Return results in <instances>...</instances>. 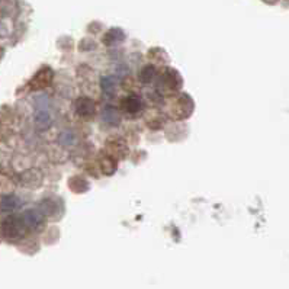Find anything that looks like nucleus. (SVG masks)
Masks as SVG:
<instances>
[{
  "mask_svg": "<svg viewBox=\"0 0 289 289\" xmlns=\"http://www.w3.org/2000/svg\"><path fill=\"white\" fill-rule=\"evenodd\" d=\"M144 108L143 103V99L137 95H128L122 99V109L125 111L126 114L129 115H135V114H140Z\"/></svg>",
  "mask_w": 289,
  "mask_h": 289,
  "instance_id": "5",
  "label": "nucleus"
},
{
  "mask_svg": "<svg viewBox=\"0 0 289 289\" xmlns=\"http://www.w3.org/2000/svg\"><path fill=\"white\" fill-rule=\"evenodd\" d=\"M102 119H103L105 124L111 126H116L121 122L119 112L116 111V108L111 105H106L105 108H103V111H102Z\"/></svg>",
  "mask_w": 289,
  "mask_h": 289,
  "instance_id": "7",
  "label": "nucleus"
},
{
  "mask_svg": "<svg viewBox=\"0 0 289 289\" xmlns=\"http://www.w3.org/2000/svg\"><path fill=\"white\" fill-rule=\"evenodd\" d=\"M20 217L25 222L27 228L31 231H38L45 224V215L38 209H28L23 214H20Z\"/></svg>",
  "mask_w": 289,
  "mask_h": 289,
  "instance_id": "3",
  "label": "nucleus"
},
{
  "mask_svg": "<svg viewBox=\"0 0 289 289\" xmlns=\"http://www.w3.org/2000/svg\"><path fill=\"white\" fill-rule=\"evenodd\" d=\"M155 77V68L153 66H147L141 70L140 73V80L144 83V85H148L153 82V78Z\"/></svg>",
  "mask_w": 289,
  "mask_h": 289,
  "instance_id": "11",
  "label": "nucleus"
},
{
  "mask_svg": "<svg viewBox=\"0 0 289 289\" xmlns=\"http://www.w3.org/2000/svg\"><path fill=\"white\" fill-rule=\"evenodd\" d=\"M22 205H23V202H22L20 198L15 196V195H6L0 201V209L3 212H13L20 209Z\"/></svg>",
  "mask_w": 289,
  "mask_h": 289,
  "instance_id": "6",
  "label": "nucleus"
},
{
  "mask_svg": "<svg viewBox=\"0 0 289 289\" xmlns=\"http://www.w3.org/2000/svg\"><path fill=\"white\" fill-rule=\"evenodd\" d=\"M27 231H28V228L20 215H9L5 221L2 222V234L6 240H20L27 234Z\"/></svg>",
  "mask_w": 289,
  "mask_h": 289,
  "instance_id": "2",
  "label": "nucleus"
},
{
  "mask_svg": "<svg viewBox=\"0 0 289 289\" xmlns=\"http://www.w3.org/2000/svg\"><path fill=\"white\" fill-rule=\"evenodd\" d=\"M34 105H35V125L39 131H47L51 128L54 118H52V112H51V100L49 97L42 93L38 95L34 99Z\"/></svg>",
  "mask_w": 289,
  "mask_h": 289,
  "instance_id": "1",
  "label": "nucleus"
},
{
  "mask_svg": "<svg viewBox=\"0 0 289 289\" xmlns=\"http://www.w3.org/2000/svg\"><path fill=\"white\" fill-rule=\"evenodd\" d=\"M125 38V34L121 31V29H111V31H108L105 35V38H103V42H105L106 45H115V44H119L121 41H124Z\"/></svg>",
  "mask_w": 289,
  "mask_h": 289,
  "instance_id": "8",
  "label": "nucleus"
},
{
  "mask_svg": "<svg viewBox=\"0 0 289 289\" xmlns=\"http://www.w3.org/2000/svg\"><path fill=\"white\" fill-rule=\"evenodd\" d=\"M57 141H58V144L61 145V147L68 148V147H73V145L76 144L77 138H76V134H74L71 129H64L61 134L58 135Z\"/></svg>",
  "mask_w": 289,
  "mask_h": 289,
  "instance_id": "9",
  "label": "nucleus"
},
{
  "mask_svg": "<svg viewBox=\"0 0 289 289\" xmlns=\"http://www.w3.org/2000/svg\"><path fill=\"white\" fill-rule=\"evenodd\" d=\"M74 111H76V114L78 116L87 119V118H90V116H93L96 114V105L89 97H78L77 100H76V103H74Z\"/></svg>",
  "mask_w": 289,
  "mask_h": 289,
  "instance_id": "4",
  "label": "nucleus"
},
{
  "mask_svg": "<svg viewBox=\"0 0 289 289\" xmlns=\"http://www.w3.org/2000/svg\"><path fill=\"white\" fill-rule=\"evenodd\" d=\"M100 87H102L103 93H105V95H108V96L114 95V93H115V89H116L115 77H112V76L103 77V78H102V82H100Z\"/></svg>",
  "mask_w": 289,
  "mask_h": 289,
  "instance_id": "10",
  "label": "nucleus"
}]
</instances>
